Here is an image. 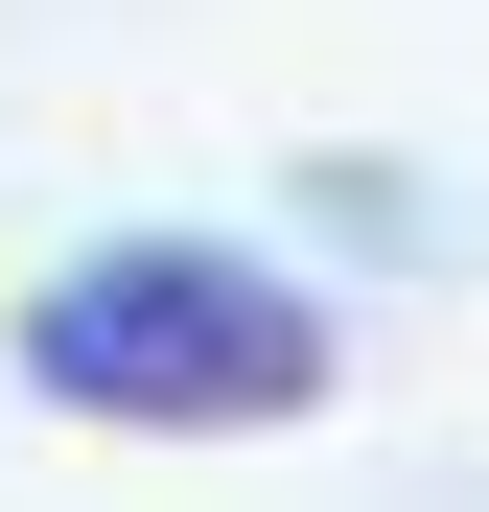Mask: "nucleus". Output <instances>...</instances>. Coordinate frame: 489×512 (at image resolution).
Masks as SVG:
<instances>
[{"mask_svg": "<svg viewBox=\"0 0 489 512\" xmlns=\"http://www.w3.org/2000/svg\"><path fill=\"white\" fill-rule=\"evenodd\" d=\"M24 396L117 443H257V419H326V303L233 233H94L24 303Z\"/></svg>", "mask_w": 489, "mask_h": 512, "instance_id": "nucleus-1", "label": "nucleus"}]
</instances>
